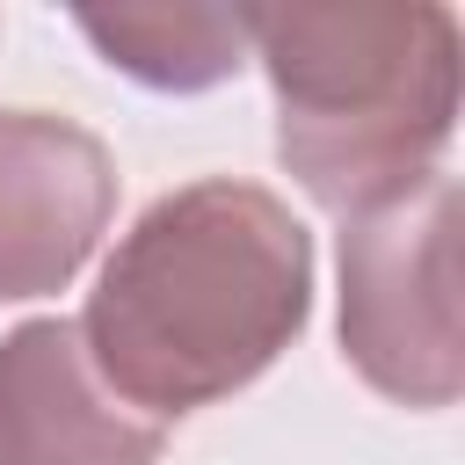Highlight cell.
I'll return each mask as SVG.
<instances>
[{"label":"cell","mask_w":465,"mask_h":465,"mask_svg":"<svg viewBox=\"0 0 465 465\" xmlns=\"http://www.w3.org/2000/svg\"><path fill=\"white\" fill-rule=\"evenodd\" d=\"M312 312V240L262 182H189L138 211L102 262L80 341L102 385L153 414H196L254 385Z\"/></svg>","instance_id":"1"},{"label":"cell","mask_w":465,"mask_h":465,"mask_svg":"<svg viewBox=\"0 0 465 465\" xmlns=\"http://www.w3.org/2000/svg\"><path fill=\"white\" fill-rule=\"evenodd\" d=\"M240 22L276 94V160L312 203L356 218L436 174L458 131L450 7H254Z\"/></svg>","instance_id":"2"},{"label":"cell","mask_w":465,"mask_h":465,"mask_svg":"<svg viewBox=\"0 0 465 465\" xmlns=\"http://www.w3.org/2000/svg\"><path fill=\"white\" fill-rule=\"evenodd\" d=\"M341 356L400 407L458 400V182L443 167L341 218Z\"/></svg>","instance_id":"3"},{"label":"cell","mask_w":465,"mask_h":465,"mask_svg":"<svg viewBox=\"0 0 465 465\" xmlns=\"http://www.w3.org/2000/svg\"><path fill=\"white\" fill-rule=\"evenodd\" d=\"M116 211V160L51 109H0V298H44L80 276Z\"/></svg>","instance_id":"4"},{"label":"cell","mask_w":465,"mask_h":465,"mask_svg":"<svg viewBox=\"0 0 465 465\" xmlns=\"http://www.w3.org/2000/svg\"><path fill=\"white\" fill-rule=\"evenodd\" d=\"M167 429L124 407L80 320H22L0 341V465H160Z\"/></svg>","instance_id":"5"},{"label":"cell","mask_w":465,"mask_h":465,"mask_svg":"<svg viewBox=\"0 0 465 465\" xmlns=\"http://www.w3.org/2000/svg\"><path fill=\"white\" fill-rule=\"evenodd\" d=\"M80 36L131 80L196 94L240 73L247 58V22L225 7H116V15H80Z\"/></svg>","instance_id":"6"}]
</instances>
